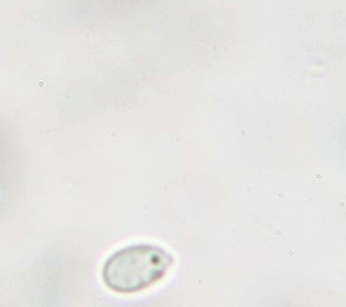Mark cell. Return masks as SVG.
<instances>
[{"instance_id":"obj_1","label":"cell","mask_w":346,"mask_h":307,"mask_svg":"<svg viewBox=\"0 0 346 307\" xmlns=\"http://www.w3.org/2000/svg\"><path fill=\"white\" fill-rule=\"evenodd\" d=\"M174 259L164 248L136 244L114 252L104 263L103 281L118 293H134L166 275Z\"/></svg>"}]
</instances>
